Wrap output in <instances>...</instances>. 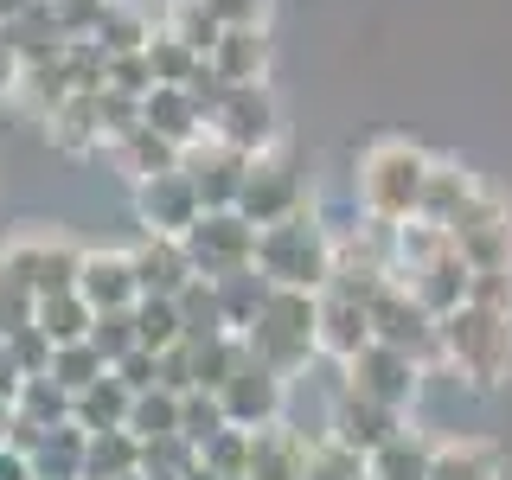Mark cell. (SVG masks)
Returning <instances> with one entry per match:
<instances>
[{"label":"cell","mask_w":512,"mask_h":480,"mask_svg":"<svg viewBox=\"0 0 512 480\" xmlns=\"http://www.w3.org/2000/svg\"><path fill=\"white\" fill-rule=\"evenodd\" d=\"M45 135L64 154H103V122H96V90H77L45 116Z\"/></svg>","instance_id":"cell-24"},{"label":"cell","mask_w":512,"mask_h":480,"mask_svg":"<svg viewBox=\"0 0 512 480\" xmlns=\"http://www.w3.org/2000/svg\"><path fill=\"white\" fill-rule=\"evenodd\" d=\"M7 352H13V365H20L26 378H45V372H52V340H45V333L32 327V320L7 333Z\"/></svg>","instance_id":"cell-43"},{"label":"cell","mask_w":512,"mask_h":480,"mask_svg":"<svg viewBox=\"0 0 512 480\" xmlns=\"http://www.w3.org/2000/svg\"><path fill=\"white\" fill-rule=\"evenodd\" d=\"M135 474H141V436H128V429H103V436H90L84 480H135Z\"/></svg>","instance_id":"cell-29"},{"label":"cell","mask_w":512,"mask_h":480,"mask_svg":"<svg viewBox=\"0 0 512 480\" xmlns=\"http://www.w3.org/2000/svg\"><path fill=\"white\" fill-rule=\"evenodd\" d=\"M218 404H224V423L231 429H250V436L256 429H276V423H288V378H276L269 365H256L244 352V365L224 378Z\"/></svg>","instance_id":"cell-11"},{"label":"cell","mask_w":512,"mask_h":480,"mask_svg":"<svg viewBox=\"0 0 512 480\" xmlns=\"http://www.w3.org/2000/svg\"><path fill=\"white\" fill-rule=\"evenodd\" d=\"M180 244H186L192 269H199L205 282L237 276V269H256V224L244 212H205Z\"/></svg>","instance_id":"cell-10"},{"label":"cell","mask_w":512,"mask_h":480,"mask_svg":"<svg viewBox=\"0 0 512 480\" xmlns=\"http://www.w3.org/2000/svg\"><path fill=\"white\" fill-rule=\"evenodd\" d=\"M0 480H39V468H32V455H26V448L0 442Z\"/></svg>","instance_id":"cell-47"},{"label":"cell","mask_w":512,"mask_h":480,"mask_svg":"<svg viewBox=\"0 0 512 480\" xmlns=\"http://www.w3.org/2000/svg\"><path fill=\"white\" fill-rule=\"evenodd\" d=\"M13 416L39 423V429H58V423H71V391H58L52 378H26L20 397H13Z\"/></svg>","instance_id":"cell-35"},{"label":"cell","mask_w":512,"mask_h":480,"mask_svg":"<svg viewBox=\"0 0 512 480\" xmlns=\"http://www.w3.org/2000/svg\"><path fill=\"white\" fill-rule=\"evenodd\" d=\"M218 26H269V0H205Z\"/></svg>","instance_id":"cell-45"},{"label":"cell","mask_w":512,"mask_h":480,"mask_svg":"<svg viewBox=\"0 0 512 480\" xmlns=\"http://www.w3.org/2000/svg\"><path fill=\"white\" fill-rule=\"evenodd\" d=\"M90 346L103 352L109 365H116V359H128V352L141 346V340H135V308H116V314H96V320H90Z\"/></svg>","instance_id":"cell-41"},{"label":"cell","mask_w":512,"mask_h":480,"mask_svg":"<svg viewBox=\"0 0 512 480\" xmlns=\"http://www.w3.org/2000/svg\"><path fill=\"white\" fill-rule=\"evenodd\" d=\"M429 167H436V154H423L404 135L372 141V148L359 154V167H352V212L372 218V224H391V231L410 224L416 212H423Z\"/></svg>","instance_id":"cell-1"},{"label":"cell","mask_w":512,"mask_h":480,"mask_svg":"<svg viewBox=\"0 0 512 480\" xmlns=\"http://www.w3.org/2000/svg\"><path fill=\"white\" fill-rule=\"evenodd\" d=\"M186 173H192V186H199L205 212H237V192L250 180V154H237V148H224V141L205 135L199 148H186Z\"/></svg>","instance_id":"cell-15"},{"label":"cell","mask_w":512,"mask_h":480,"mask_svg":"<svg viewBox=\"0 0 512 480\" xmlns=\"http://www.w3.org/2000/svg\"><path fill=\"white\" fill-rule=\"evenodd\" d=\"M173 301H180L186 340H218V333H231V327H224V308H218V288L205 282V276H199V282H186Z\"/></svg>","instance_id":"cell-37"},{"label":"cell","mask_w":512,"mask_h":480,"mask_svg":"<svg viewBox=\"0 0 512 480\" xmlns=\"http://www.w3.org/2000/svg\"><path fill=\"white\" fill-rule=\"evenodd\" d=\"M301 205H308V180L295 173V160H288V154H256L250 180H244V192H237V212L263 231V224L295 218Z\"/></svg>","instance_id":"cell-13"},{"label":"cell","mask_w":512,"mask_h":480,"mask_svg":"<svg viewBox=\"0 0 512 480\" xmlns=\"http://www.w3.org/2000/svg\"><path fill=\"white\" fill-rule=\"evenodd\" d=\"M250 442H256L250 429H231V423H224L218 436L199 448V461H205L218 480H244V468H250Z\"/></svg>","instance_id":"cell-38"},{"label":"cell","mask_w":512,"mask_h":480,"mask_svg":"<svg viewBox=\"0 0 512 480\" xmlns=\"http://www.w3.org/2000/svg\"><path fill=\"white\" fill-rule=\"evenodd\" d=\"M205 135L224 141V148L237 154H276L282 148V109L276 96H269V84H244V90H224L212 103V122H205Z\"/></svg>","instance_id":"cell-7"},{"label":"cell","mask_w":512,"mask_h":480,"mask_svg":"<svg viewBox=\"0 0 512 480\" xmlns=\"http://www.w3.org/2000/svg\"><path fill=\"white\" fill-rule=\"evenodd\" d=\"M128 410H135V391H128L116 372H103L90 391L71 397V423L90 429V436H103V429H128Z\"/></svg>","instance_id":"cell-25"},{"label":"cell","mask_w":512,"mask_h":480,"mask_svg":"<svg viewBox=\"0 0 512 480\" xmlns=\"http://www.w3.org/2000/svg\"><path fill=\"white\" fill-rule=\"evenodd\" d=\"M212 77L224 90H244V84H269V64H276V45H269V26H224L218 52L205 58Z\"/></svg>","instance_id":"cell-17"},{"label":"cell","mask_w":512,"mask_h":480,"mask_svg":"<svg viewBox=\"0 0 512 480\" xmlns=\"http://www.w3.org/2000/svg\"><path fill=\"white\" fill-rule=\"evenodd\" d=\"M77 263H84V244H71L64 231H26L0 250V269L20 276L32 288V301L58 295V288H77Z\"/></svg>","instance_id":"cell-9"},{"label":"cell","mask_w":512,"mask_h":480,"mask_svg":"<svg viewBox=\"0 0 512 480\" xmlns=\"http://www.w3.org/2000/svg\"><path fill=\"white\" fill-rule=\"evenodd\" d=\"M212 288H218V308H224V327H231L237 340H244V327H250L256 314H263V301H269V282L256 276V269H237V276H218Z\"/></svg>","instance_id":"cell-31"},{"label":"cell","mask_w":512,"mask_h":480,"mask_svg":"<svg viewBox=\"0 0 512 480\" xmlns=\"http://www.w3.org/2000/svg\"><path fill=\"white\" fill-rule=\"evenodd\" d=\"M442 340V372H455V384L493 397L512 384V308H480V301H461L455 314L436 320Z\"/></svg>","instance_id":"cell-2"},{"label":"cell","mask_w":512,"mask_h":480,"mask_svg":"<svg viewBox=\"0 0 512 480\" xmlns=\"http://www.w3.org/2000/svg\"><path fill=\"white\" fill-rule=\"evenodd\" d=\"M224 429V404H218V391H186L180 397V436L192 448H205Z\"/></svg>","instance_id":"cell-40"},{"label":"cell","mask_w":512,"mask_h":480,"mask_svg":"<svg viewBox=\"0 0 512 480\" xmlns=\"http://www.w3.org/2000/svg\"><path fill=\"white\" fill-rule=\"evenodd\" d=\"M391 276L404 282L436 320L455 314L461 301H468V288H474V269H468V256H461V244L442 231V224H423V218H410V224L391 231Z\"/></svg>","instance_id":"cell-3"},{"label":"cell","mask_w":512,"mask_h":480,"mask_svg":"<svg viewBox=\"0 0 512 480\" xmlns=\"http://www.w3.org/2000/svg\"><path fill=\"white\" fill-rule=\"evenodd\" d=\"M141 122H148L154 135H167L173 148L186 154V148H199V141H205V122H212V116H205V103L186 84H154L148 96H141Z\"/></svg>","instance_id":"cell-19"},{"label":"cell","mask_w":512,"mask_h":480,"mask_svg":"<svg viewBox=\"0 0 512 480\" xmlns=\"http://www.w3.org/2000/svg\"><path fill=\"white\" fill-rule=\"evenodd\" d=\"M109 372H116L122 384H128V391H154V384H160V352H148V346H135V352H128V359H116V365H109Z\"/></svg>","instance_id":"cell-44"},{"label":"cell","mask_w":512,"mask_h":480,"mask_svg":"<svg viewBox=\"0 0 512 480\" xmlns=\"http://www.w3.org/2000/svg\"><path fill=\"white\" fill-rule=\"evenodd\" d=\"M135 340L148 346V352H173V346H186L180 301H173V295H141V301H135Z\"/></svg>","instance_id":"cell-30"},{"label":"cell","mask_w":512,"mask_h":480,"mask_svg":"<svg viewBox=\"0 0 512 480\" xmlns=\"http://www.w3.org/2000/svg\"><path fill=\"white\" fill-rule=\"evenodd\" d=\"M103 90H116V96H148L154 90V64L148 52H122V58H109V77H103Z\"/></svg>","instance_id":"cell-42"},{"label":"cell","mask_w":512,"mask_h":480,"mask_svg":"<svg viewBox=\"0 0 512 480\" xmlns=\"http://www.w3.org/2000/svg\"><path fill=\"white\" fill-rule=\"evenodd\" d=\"M429 480H506V455L487 436H436Z\"/></svg>","instance_id":"cell-21"},{"label":"cell","mask_w":512,"mask_h":480,"mask_svg":"<svg viewBox=\"0 0 512 480\" xmlns=\"http://www.w3.org/2000/svg\"><path fill=\"white\" fill-rule=\"evenodd\" d=\"M167 26L180 32V39H186L199 58H212V52H218V39H224V26L212 20V13H205V0H180V7H167Z\"/></svg>","instance_id":"cell-39"},{"label":"cell","mask_w":512,"mask_h":480,"mask_svg":"<svg viewBox=\"0 0 512 480\" xmlns=\"http://www.w3.org/2000/svg\"><path fill=\"white\" fill-rule=\"evenodd\" d=\"M256 276L269 288H308V295H320L333 282V224L314 205H301L282 224H263L256 231Z\"/></svg>","instance_id":"cell-5"},{"label":"cell","mask_w":512,"mask_h":480,"mask_svg":"<svg viewBox=\"0 0 512 480\" xmlns=\"http://www.w3.org/2000/svg\"><path fill=\"white\" fill-rule=\"evenodd\" d=\"M429 461H436V436L416 429V423H404L384 448L365 455V474H372V480H429Z\"/></svg>","instance_id":"cell-23"},{"label":"cell","mask_w":512,"mask_h":480,"mask_svg":"<svg viewBox=\"0 0 512 480\" xmlns=\"http://www.w3.org/2000/svg\"><path fill=\"white\" fill-rule=\"evenodd\" d=\"M448 237L461 244L474 276H512V199L500 186H480V199L461 212V224Z\"/></svg>","instance_id":"cell-8"},{"label":"cell","mask_w":512,"mask_h":480,"mask_svg":"<svg viewBox=\"0 0 512 480\" xmlns=\"http://www.w3.org/2000/svg\"><path fill=\"white\" fill-rule=\"evenodd\" d=\"M109 372V359H103V352H96L90 340H77V346H52V372H45V378H52L58 384V391H90V384L96 378H103Z\"/></svg>","instance_id":"cell-34"},{"label":"cell","mask_w":512,"mask_h":480,"mask_svg":"<svg viewBox=\"0 0 512 480\" xmlns=\"http://www.w3.org/2000/svg\"><path fill=\"white\" fill-rule=\"evenodd\" d=\"M128 436H141V442H160V436H180V397L173 391H141L135 397V410H128Z\"/></svg>","instance_id":"cell-36"},{"label":"cell","mask_w":512,"mask_h":480,"mask_svg":"<svg viewBox=\"0 0 512 480\" xmlns=\"http://www.w3.org/2000/svg\"><path fill=\"white\" fill-rule=\"evenodd\" d=\"M148 64H154V84H192V71H199L205 58L192 52V45H186L167 20H160L154 39H148Z\"/></svg>","instance_id":"cell-33"},{"label":"cell","mask_w":512,"mask_h":480,"mask_svg":"<svg viewBox=\"0 0 512 480\" xmlns=\"http://www.w3.org/2000/svg\"><path fill=\"white\" fill-rule=\"evenodd\" d=\"M244 352L276 378H295L320 359V295L308 288H269L263 314L244 327Z\"/></svg>","instance_id":"cell-4"},{"label":"cell","mask_w":512,"mask_h":480,"mask_svg":"<svg viewBox=\"0 0 512 480\" xmlns=\"http://www.w3.org/2000/svg\"><path fill=\"white\" fill-rule=\"evenodd\" d=\"M192 346V391H224V378L244 365V340L218 333V340H186Z\"/></svg>","instance_id":"cell-32"},{"label":"cell","mask_w":512,"mask_h":480,"mask_svg":"<svg viewBox=\"0 0 512 480\" xmlns=\"http://www.w3.org/2000/svg\"><path fill=\"white\" fill-rule=\"evenodd\" d=\"M109 160H116V167L128 173V180H135V186H141V180H154V173H173V167H180V160H186V154H180V148H173V141H167V135H154V128H148V122H141V128H135V135H122V141H116V148H109Z\"/></svg>","instance_id":"cell-27"},{"label":"cell","mask_w":512,"mask_h":480,"mask_svg":"<svg viewBox=\"0 0 512 480\" xmlns=\"http://www.w3.org/2000/svg\"><path fill=\"white\" fill-rule=\"evenodd\" d=\"M480 173L474 167H461V160H436V167H429V186H423V224H442V231H455L461 224V212H468V205L480 199Z\"/></svg>","instance_id":"cell-20"},{"label":"cell","mask_w":512,"mask_h":480,"mask_svg":"<svg viewBox=\"0 0 512 480\" xmlns=\"http://www.w3.org/2000/svg\"><path fill=\"white\" fill-rule=\"evenodd\" d=\"M84 455H90V429L58 423L32 448V468H39V480H84Z\"/></svg>","instance_id":"cell-28"},{"label":"cell","mask_w":512,"mask_h":480,"mask_svg":"<svg viewBox=\"0 0 512 480\" xmlns=\"http://www.w3.org/2000/svg\"><path fill=\"white\" fill-rule=\"evenodd\" d=\"M128 256H135L141 295H180L186 282H199V269H192V256H186L180 237H141Z\"/></svg>","instance_id":"cell-22"},{"label":"cell","mask_w":512,"mask_h":480,"mask_svg":"<svg viewBox=\"0 0 512 480\" xmlns=\"http://www.w3.org/2000/svg\"><path fill=\"white\" fill-rule=\"evenodd\" d=\"M180 480H218V474H212V468H205V461H192V468H186Z\"/></svg>","instance_id":"cell-48"},{"label":"cell","mask_w":512,"mask_h":480,"mask_svg":"<svg viewBox=\"0 0 512 480\" xmlns=\"http://www.w3.org/2000/svg\"><path fill=\"white\" fill-rule=\"evenodd\" d=\"M20 71H26V64H20V52H13L7 26H0V103H7V96L20 90Z\"/></svg>","instance_id":"cell-46"},{"label":"cell","mask_w":512,"mask_h":480,"mask_svg":"<svg viewBox=\"0 0 512 480\" xmlns=\"http://www.w3.org/2000/svg\"><path fill=\"white\" fill-rule=\"evenodd\" d=\"M404 423H410L404 410H391V404H372V397H359V391H346V384H333L327 436H333V442H346L352 455H372V448H384V442H391Z\"/></svg>","instance_id":"cell-14"},{"label":"cell","mask_w":512,"mask_h":480,"mask_svg":"<svg viewBox=\"0 0 512 480\" xmlns=\"http://www.w3.org/2000/svg\"><path fill=\"white\" fill-rule=\"evenodd\" d=\"M199 218H205V205H199V186H192L186 160L173 173H154V180L135 186V224H141V237H186Z\"/></svg>","instance_id":"cell-12"},{"label":"cell","mask_w":512,"mask_h":480,"mask_svg":"<svg viewBox=\"0 0 512 480\" xmlns=\"http://www.w3.org/2000/svg\"><path fill=\"white\" fill-rule=\"evenodd\" d=\"M372 346V314H365L359 295L346 288H320V359L327 365H346Z\"/></svg>","instance_id":"cell-18"},{"label":"cell","mask_w":512,"mask_h":480,"mask_svg":"<svg viewBox=\"0 0 512 480\" xmlns=\"http://www.w3.org/2000/svg\"><path fill=\"white\" fill-rule=\"evenodd\" d=\"M141 480H167V474H141Z\"/></svg>","instance_id":"cell-49"},{"label":"cell","mask_w":512,"mask_h":480,"mask_svg":"<svg viewBox=\"0 0 512 480\" xmlns=\"http://www.w3.org/2000/svg\"><path fill=\"white\" fill-rule=\"evenodd\" d=\"M90 320L96 308L77 288H58V295H45V301H32V327L45 333L52 346H77V340H90Z\"/></svg>","instance_id":"cell-26"},{"label":"cell","mask_w":512,"mask_h":480,"mask_svg":"<svg viewBox=\"0 0 512 480\" xmlns=\"http://www.w3.org/2000/svg\"><path fill=\"white\" fill-rule=\"evenodd\" d=\"M340 372V384L346 391H359V397H372V404H391V410H416V397H423V359L416 352H404V346H384V340H372L359 352V359H346V365H333Z\"/></svg>","instance_id":"cell-6"},{"label":"cell","mask_w":512,"mask_h":480,"mask_svg":"<svg viewBox=\"0 0 512 480\" xmlns=\"http://www.w3.org/2000/svg\"><path fill=\"white\" fill-rule=\"evenodd\" d=\"M77 295H84L96 314L135 308V301H141L135 256H128V250H84V263H77Z\"/></svg>","instance_id":"cell-16"}]
</instances>
